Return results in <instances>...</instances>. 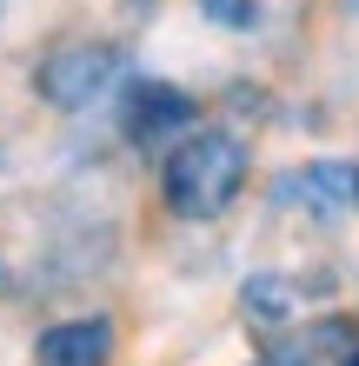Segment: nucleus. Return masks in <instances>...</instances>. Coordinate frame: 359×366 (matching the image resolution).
Instances as JSON below:
<instances>
[{
  "mask_svg": "<svg viewBox=\"0 0 359 366\" xmlns=\"http://www.w3.org/2000/svg\"><path fill=\"white\" fill-rule=\"evenodd\" d=\"M246 187V140L240 134H186L166 154V207L180 220H220Z\"/></svg>",
  "mask_w": 359,
  "mask_h": 366,
  "instance_id": "1",
  "label": "nucleus"
},
{
  "mask_svg": "<svg viewBox=\"0 0 359 366\" xmlns=\"http://www.w3.org/2000/svg\"><path fill=\"white\" fill-rule=\"evenodd\" d=\"M246 313H260V320H286V313H293V293H286V280H273V273H253V280H246Z\"/></svg>",
  "mask_w": 359,
  "mask_h": 366,
  "instance_id": "6",
  "label": "nucleus"
},
{
  "mask_svg": "<svg viewBox=\"0 0 359 366\" xmlns=\"http://www.w3.org/2000/svg\"><path fill=\"white\" fill-rule=\"evenodd\" d=\"M107 347H113L107 320H60V327L40 333L34 366H107Z\"/></svg>",
  "mask_w": 359,
  "mask_h": 366,
  "instance_id": "5",
  "label": "nucleus"
},
{
  "mask_svg": "<svg viewBox=\"0 0 359 366\" xmlns=\"http://www.w3.org/2000/svg\"><path fill=\"white\" fill-rule=\"evenodd\" d=\"M200 14L213 20V27H233V34L260 27V7H253V0H200Z\"/></svg>",
  "mask_w": 359,
  "mask_h": 366,
  "instance_id": "7",
  "label": "nucleus"
},
{
  "mask_svg": "<svg viewBox=\"0 0 359 366\" xmlns=\"http://www.w3.org/2000/svg\"><path fill=\"white\" fill-rule=\"evenodd\" d=\"M273 200H280V207H300V213H346V207H359V167H346V160L293 167V174H280Z\"/></svg>",
  "mask_w": 359,
  "mask_h": 366,
  "instance_id": "3",
  "label": "nucleus"
},
{
  "mask_svg": "<svg viewBox=\"0 0 359 366\" xmlns=\"http://www.w3.org/2000/svg\"><path fill=\"white\" fill-rule=\"evenodd\" d=\"M180 127H193V100L180 87H166V80H133V87H126V134L140 147L180 134Z\"/></svg>",
  "mask_w": 359,
  "mask_h": 366,
  "instance_id": "4",
  "label": "nucleus"
},
{
  "mask_svg": "<svg viewBox=\"0 0 359 366\" xmlns=\"http://www.w3.org/2000/svg\"><path fill=\"white\" fill-rule=\"evenodd\" d=\"M113 74H120V54L113 47H60V54H47L40 60V100L47 107H67V114H80V107H93L100 94L113 87Z\"/></svg>",
  "mask_w": 359,
  "mask_h": 366,
  "instance_id": "2",
  "label": "nucleus"
}]
</instances>
